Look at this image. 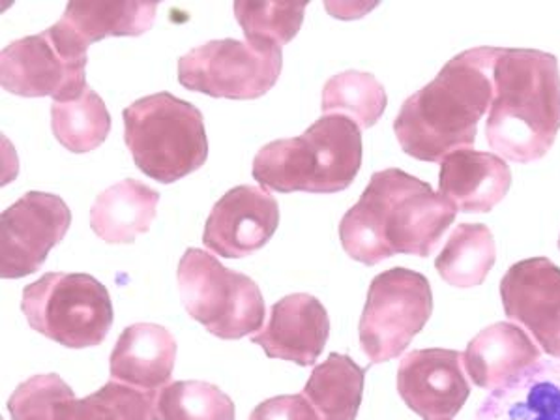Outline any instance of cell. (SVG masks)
<instances>
[{
    "label": "cell",
    "instance_id": "cell-1",
    "mask_svg": "<svg viewBox=\"0 0 560 420\" xmlns=\"http://www.w3.org/2000/svg\"><path fill=\"white\" fill-rule=\"evenodd\" d=\"M459 210L430 184L401 170L373 173L359 203L339 223L341 246L373 267L390 257H428Z\"/></svg>",
    "mask_w": 560,
    "mask_h": 420
},
{
    "label": "cell",
    "instance_id": "cell-2",
    "mask_svg": "<svg viewBox=\"0 0 560 420\" xmlns=\"http://www.w3.org/2000/svg\"><path fill=\"white\" fill-rule=\"evenodd\" d=\"M501 47H475L448 60L436 78L405 100L394 131L405 154L443 162L472 149L478 122L491 109L493 66Z\"/></svg>",
    "mask_w": 560,
    "mask_h": 420
},
{
    "label": "cell",
    "instance_id": "cell-3",
    "mask_svg": "<svg viewBox=\"0 0 560 420\" xmlns=\"http://www.w3.org/2000/svg\"><path fill=\"white\" fill-rule=\"evenodd\" d=\"M493 104L486 122L499 156L530 164L546 156L560 130V70L555 55L501 47L493 66Z\"/></svg>",
    "mask_w": 560,
    "mask_h": 420
},
{
    "label": "cell",
    "instance_id": "cell-4",
    "mask_svg": "<svg viewBox=\"0 0 560 420\" xmlns=\"http://www.w3.org/2000/svg\"><path fill=\"white\" fill-rule=\"evenodd\" d=\"M362 165V133L346 115H325L299 138L265 144L254 160L261 188L293 194H338L354 183Z\"/></svg>",
    "mask_w": 560,
    "mask_h": 420
},
{
    "label": "cell",
    "instance_id": "cell-5",
    "mask_svg": "<svg viewBox=\"0 0 560 420\" xmlns=\"http://www.w3.org/2000/svg\"><path fill=\"white\" fill-rule=\"evenodd\" d=\"M125 141L133 162L158 183L180 180L209 158L202 113L170 92L136 100L122 113Z\"/></svg>",
    "mask_w": 560,
    "mask_h": 420
},
{
    "label": "cell",
    "instance_id": "cell-6",
    "mask_svg": "<svg viewBox=\"0 0 560 420\" xmlns=\"http://www.w3.org/2000/svg\"><path fill=\"white\" fill-rule=\"evenodd\" d=\"M21 310L36 332L68 349L96 348L115 319L107 288L83 272H47L23 289Z\"/></svg>",
    "mask_w": 560,
    "mask_h": 420
},
{
    "label": "cell",
    "instance_id": "cell-7",
    "mask_svg": "<svg viewBox=\"0 0 560 420\" xmlns=\"http://www.w3.org/2000/svg\"><path fill=\"white\" fill-rule=\"evenodd\" d=\"M176 278L184 308L210 335L241 340L261 330L265 299L249 276L223 267L205 249L188 248L178 262Z\"/></svg>",
    "mask_w": 560,
    "mask_h": 420
},
{
    "label": "cell",
    "instance_id": "cell-8",
    "mask_svg": "<svg viewBox=\"0 0 560 420\" xmlns=\"http://www.w3.org/2000/svg\"><path fill=\"white\" fill-rule=\"evenodd\" d=\"M89 47L59 21L36 36L15 39L0 55L2 89L25 98L70 102L85 92Z\"/></svg>",
    "mask_w": 560,
    "mask_h": 420
},
{
    "label": "cell",
    "instance_id": "cell-9",
    "mask_svg": "<svg viewBox=\"0 0 560 420\" xmlns=\"http://www.w3.org/2000/svg\"><path fill=\"white\" fill-rule=\"evenodd\" d=\"M430 280L417 270L396 267L373 278L362 319L360 346L372 364L392 361L411 346L430 322Z\"/></svg>",
    "mask_w": 560,
    "mask_h": 420
},
{
    "label": "cell",
    "instance_id": "cell-10",
    "mask_svg": "<svg viewBox=\"0 0 560 420\" xmlns=\"http://www.w3.org/2000/svg\"><path fill=\"white\" fill-rule=\"evenodd\" d=\"M160 393H144L112 380L78 400L57 374L33 375L8 400L12 420H162Z\"/></svg>",
    "mask_w": 560,
    "mask_h": 420
},
{
    "label": "cell",
    "instance_id": "cell-11",
    "mask_svg": "<svg viewBox=\"0 0 560 420\" xmlns=\"http://www.w3.org/2000/svg\"><path fill=\"white\" fill-rule=\"evenodd\" d=\"M280 47H255L241 39H210L178 60V83L212 98L257 100L280 79Z\"/></svg>",
    "mask_w": 560,
    "mask_h": 420
},
{
    "label": "cell",
    "instance_id": "cell-12",
    "mask_svg": "<svg viewBox=\"0 0 560 420\" xmlns=\"http://www.w3.org/2000/svg\"><path fill=\"white\" fill-rule=\"evenodd\" d=\"M72 225L65 199L46 191H28L0 217V276L25 278L42 269L49 252Z\"/></svg>",
    "mask_w": 560,
    "mask_h": 420
},
{
    "label": "cell",
    "instance_id": "cell-13",
    "mask_svg": "<svg viewBox=\"0 0 560 420\" xmlns=\"http://www.w3.org/2000/svg\"><path fill=\"white\" fill-rule=\"evenodd\" d=\"M501 299L509 319L560 361V267L548 257L515 262L501 280Z\"/></svg>",
    "mask_w": 560,
    "mask_h": 420
},
{
    "label": "cell",
    "instance_id": "cell-14",
    "mask_svg": "<svg viewBox=\"0 0 560 420\" xmlns=\"http://www.w3.org/2000/svg\"><path fill=\"white\" fill-rule=\"evenodd\" d=\"M280 225V205L261 186H236L210 210L202 244L225 259L265 248Z\"/></svg>",
    "mask_w": 560,
    "mask_h": 420
},
{
    "label": "cell",
    "instance_id": "cell-15",
    "mask_svg": "<svg viewBox=\"0 0 560 420\" xmlns=\"http://www.w3.org/2000/svg\"><path fill=\"white\" fill-rule=\"evenodd\" d=\"M463 353L452 349H418L405 354L398 370V393L423 420H452L469 400Z\"/></svg>",
    "mask_w": 560,
    "mask_h": 420
},
{
    "label": "cell",
    "instance_id": "cell-16",
    "mask_svg": "<svg viewBox=\"0 0 560 420\" xmlns=\"http://www.w3.org/2000/svg\"><path fill=\"white\" fill-rule=\"evenodd\" d=\"M330 336V319L319 299L307 293H293L276 302L270 322L259 335L252 336L270 359L313 366Z\"/></svg>",
    "mask_w": 560,
    "mask_h": 420
},
{
    "label": "cell",
    "instance_id": "cell-17",
    "mask_svg": "<svg viewBox=\"0 0 560 420\" xmlns=\"http://www.w3.org/2000/svg\"><path fill=\"white\" fill-rule=\"evenodd\" d=\"M510 186V165L493 152L459 149L441 162L439 191L459 212H491L506 197Z\"/></svg>",
    "mask_w": 560,
    "mask_h": 420
},
{
    "label": "cell",
    "instance_id": "cell-18",
    "mask_svg": "<svg viewBox=\"0 0 560 420\" xmlns=\"http://www.w3.org/2000/svg\"><path fill=\"white\" fill-rule=\"evenodd\" d=\"M176 349L175 336L162 325H130L109 357L112 380L144 393H162L175 370Z\"/></svg>",
    "mask_w": 560,
    "mask_h": 420
},
{
    "label": "cell",
    "instance_id": "cell-19",
    "mask_svg": "<svg viewBox=\"0 0 560 420\" xmlns=\"http://www.w3.org/2000/svg\"><path fill=\"white\" fill-rule=\"evenodd\" d=\"M540 349L514 323L501 322L480 330L463 353V364L476 387L499 388L540 361Z\"/></svg>",
    "mask_w": 560,
    "mask_h": 420
},
{
    "label": "cell",
    "instance_id": "cell-20",
    "mask_svg": "<svg viewBox=\"0 0 560 420\" xmlns=\"http://www.w3.org/2000/svg\"><path fill=\"white\" fill-rule=\"evenodd\" d=\"M476 420H560V364L538 361L493 390Z\"/></svg>",
    "mask_w": 560,
    "mask_h": 420
},
{
    "label": "cell",
    "instance_id": "cell-21",
    "mask_svg": "<svg viewBox=\"0 0 560 420\" xmlns=\"http://www.w3.org/2000/svg\"><path fill=\"white\" fill-rule=\"evenodd\" d=\"M160 194L136 178L102 191L91 209V228L109 244H131L149 233L158 214Z\"/></svg>",
    "mask_w": 560,
    "mask_h": 420
},
{
    "label": "cell",
    "instance_id": "cell-22",
    "mask_svg": "<svg viewBox=\"0 0 560 420\" xmlns=\"http://www.w3.org/2000/svg\"><path fill=\"white\" fill-rule=\"evenodd\" d=\"M365 372L347 354H328L315 366L302 394L323 420H357Z\"/></svg>",
    "mask_w": 560,
    "mask_h": 420
},
{
    "label": "cell",
    "instance_id": "cell-23",
    "mask_svg": "<svg viewBox=\"0 0 560 420\" xmlns=\"http://www.w3.org/2000/svg\"><path fill=\"white\" fill-rule=\"evenodd\" d=\"M152 2H70L60 21L83 46L107 36H141L156 20Z\"/></svg>",
    "mask_w": 560,
    "mask_h": 420
},
{
    "label": "cell",
    "instance_id": "cell-24",
    "mask_svg": "<svg viewBox=\"0 0 560 420\" xmlns=\"http://www.w3.org/2000/svg\"><path fill=\"white\" fill-rule=\"evenodd\" d=\"M495 259V238L489 228L482 223H462L452 231L436 257L435 269L452 288L469 289L486 282Z\"/></svg>",
    "mask_w": 560,
    "mask_h": 420
},
{
    "label": "cell",
    "instance_id": "cell-25",
    "mask_svg": "<svg viewBox=\"0 0 560 420\" xmlns=\"http://www.w3.org/2000/svg\"><path fill=\"white\" fill-rule=\"evenodd\" d=\"M51 128L66 151L73 154L98 149L112 131V115L91 86L79 98L51 105Z\"/></svg>",
    "mask_w": 560,
    "mask_h": 420
},
{
    "label": "cell",
    "instance_id": "cell-26",
    "mask_svg": "<svg viewBox=\"0 0 560 420\" xmlns=\"http://www.w3.org/2000/svg\"><path fill=\"white\" fill-rule=\"evenodd\" d=\"M386 104L385 86L372 73L347 70L326 81L320 107L325 115L346 113L360 130H368L385 115Z\"/></svg>",
    "mask_w": 560,
    "mask_h": 420
},
{
    "label": "cell",
    "instance_id": "cell-27",
    "mask_svg": "<svg viewBox=\"0 0 560 420\" xmlns=\"http://www.w3.org/2000/svg\"><path fill=\"white\" fill-rule=\"evenodd\" d=\"M306 4L291 2H235L236 21L255 47H283L299 34Z\"/></svg>",
    "mask_w": 560,
    "mask_h": 420
},
{
    "label": "cell",
    "instance_id": "cell-28",
    "mask_svg": "<svg viewBox=\"0 0 560 420\" xmlns=\"http://www.w3.org/2000/svg\"><path fill=\"white\" fill-rule=\"evenodd\" d=\"M162 420H235V401L207 381H175L160 393Z\"/></svg>",
    "mask_w": 560,
    "mask_h": 420
},
{
    "label": "cell",
    "instance_id": "cell-29",
    "mask_svg": "<svg viewBox=\"0 0 560 420\" xmlns=\"http://www.w3.org/2000/svg\"><path fill=\"white\" fill-rule=\"evenodd\" d=\"M249 420H323L304 394H283L261 401Z\"/></svg>",
    "mask_w": 560,
    "mask_h": 420
},
{
    "label": "cell",
    "instance_id": "cell-30",
    "mask_svg": "<svg viewBox=\"0 0 560 420\" xmlns=\"http://www.w3.org/2000/svg\"><path fill=\"white\" fill-rule=\"evenodd\" d=\"M559 248H560V238H559Z\"/></svg>",
    "mask_w": 560,
    "mask_h": 420
}]
</instances>
